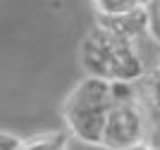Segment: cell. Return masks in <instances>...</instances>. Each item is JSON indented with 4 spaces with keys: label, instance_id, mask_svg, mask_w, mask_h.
Masks as SVG:
<instances>
[{
    "label": "cell",
    "instance_id": "cell-1",
    "mask_svg": "<svg viewBox=\"0 0 160 150\" xmlns=\"http://www.w3.org/2000/svg\"><path fill=\"white\" fill-rule=\"evenodd\" d=\"M79 62L86 76L105 79L110 84H136L148 72L139 50V38H129L103 22L84 36L79 46Z\"/></svg>",
    "mask_w": 160,
    "mask_h": 150
},
{
    "label": "cell",
    "instance_id": "cell-2",
    "mask_svg": "<svg viewBox=\"0 0 160 150\" xmlns=\"http://www.w3.org/2000/svg\"><path fill=\"white\" fill-rule=\"evenodd\" d=\"M115 98L110 91V81L86 76L72 88L62 105V117L74 138L88 145H100L103 124Z\"/></svg>",
    "mask_w": 160,
    "mask_h": 150
},
{
    "label": "cell",
    "instance_id": "cell-3",
    "mask_svg": "<svg viewBox=\"0 0 160 150\" xmlns=\"http://www.w3.org/2000/svg\"><path fill=\"white\" fill-rule=\"evenodd\" d=\"M100 145L108 150H136L143 145V103H112L103 124Z\"/></svg>",
    "mask_w": 160,
    "mask_h": 150
},
{
    "label": "cell",
    "instance_id": "cell-4",
    "mask_svg": "<svg viewBox=\"0 0 160 150\" xmlns=\"http://www.w3.org/2000/svg\"><path fill=\"white\" fill-rule=\"evenodd\" d=\"M98 17H122L139 7H146V0H91Z\"/></svg>",
    "mask_w": 160,
    "mask_h": 150
},
{
    "label": "cell",
    "instance_id": "cell-5",
    "mask_svg": "<svg viewBox=\"0 0 160 150\" xmlns=\"http://www.w3.org/2000/svg\"><path fill=\"white\" fill-rule=\"evenodd\" d=\"M143 145L146 150H160V107L143 105Z\"/></svg>",
    "mask_w": 160,
    "mask_h": 150
},
{
    "label": "cell",
    "instance_id": "cell-6",
    "mask_svg": "<svg viewBox=\"0 0 160 150\" xmlns=\"http://www.w3.org/2000/svg\"><path fill=\"white\" fill-rule=\"evenodd\" d=\"M136 86L141 88V95H143V98H139L141 103L146 100L148 107H160V65L143 74L136 81Z\"/></svg>",
    "mask_w": 160,
    "mask_h": 150
},
{
    "label": "cell",
    "instance_id": "cell-7",
    "mask_svg": "<svg viewBox=\"0 0 160 150\" xmlns=\"http://www.w3.org/2000/svg\"><path fill=\"white\" fill-rule=\"evenodd\" d=\"M19 150H67L65 133H43V136L22 141Z\"/></svg>",
    "mask_w": 160,
    "mask_h": 150
},
{
    "label": "cell",
    "instance_id": "cell-8",
    "mask_svg": "<svg viewBox=\"0 0 160 150\" xmlns=\"http://www.w3.org/2000/svg\"><path fill=\"white\" fill-rule=\"evenodd\" d=\"M146 14H148V33L160 43V0H151L148 2Z\"/></svg>",
    "mask_w": 160,
    "mask_h": 150
},
{
    "label": "cell",
    "instance_id": "cell-9",
    "mask_svg": "<svg viewBox=\"0 0 160 150\" xmlns=\"http://www.w3.org/2000/svg\"><path fill=\"white\" fill-rule=\"evenodd\" d=\"M22 138L10 131H0V150H19Z\"/></svg>",
    "mask_w": 160,
    "mask_h": 150
},
{
    "label": "cell",
    "instance_id": "cell-10",
    "mask_svg": "<svg viewBox=\"0 0 160 150\" xmlns=\"http://www.w3.org/2000/svg\"><path fill=\"white\" fill-rule=\"evenodd\" d=\"M146 2H151V0H146Z\"/></svg>",
    "mask_w": 160,
    "mask_h": 150
}]
</instances>
